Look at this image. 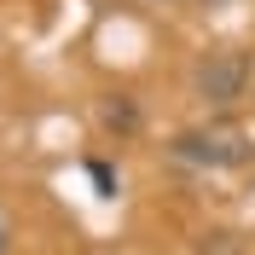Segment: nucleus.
I'll list each match as a JSON object with an SVG mask.
<instances>
[{
  "instance_id": "1",
  "label": "nucleus",
  "mask_w": 255,
  "mask_h": 255,
  "mask_svg": "<svg viewBox=\"0 0 255 255\" xmlns=\"http://www.w3.org/2000/svg\"><path fill=\"white\" fill-rule=\"evenodd\" d=\"M244 76H250V58L244 52H209L197 70H191V87H197V99L203 105H232V99L244 93Z\"/></svg>"
},
{
  "instance_id": "2",
  "label": "nucleus",
  "mask_w": 255,
  "mask_h": 255,
  "mask_svg": "<svg viewBox=\"0 0 255 255\" xmlns=\"http://www.w3.org/2000/svg\"><path fill=\"white\" fill-rule=\"evenodd\" d=\"M174 151H180L186 162H209V168H221V162H238V157H244V139H238V133H226V128H215V133L197 128V133H180Z\"/></svg>"
},
{
  "instance_id": "3",
  "label": "nucleus",
  "mask_w": 255,
  "mask_h": 255,
  "mask_svg": "<svg viewBox=\"0 0 255 255\" xmlns=\"http://www.w3.org/2000/svg\"><path fill=\"white\" fill-rule=\"evenodd\" d=\"M99 122L116 128V133H133L139 111H133V99H128V93H105V105H99Z\"/></svg>"
},
{
  "instance_id": "4",
  "label": "nucleus",
  "mask_w": 255,
  "mask_h": 255,
  "mask_svg": "<svg viewBox=\"0 0 255 255\" xmlns=\"http://www.w3.org/2000/svg\"><path fill=\"white\" fill-rule=\"evenodd\" d=\"M6 244H12V226H6V215H0V255H6Z\"/></svg>"
}]
</instances>
